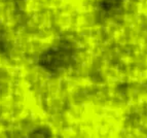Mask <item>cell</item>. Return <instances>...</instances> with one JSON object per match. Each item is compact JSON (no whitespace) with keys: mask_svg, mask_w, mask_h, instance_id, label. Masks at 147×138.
<instances>
[{"mask_svg":"<svg viewBox=\"0 0 147 138\" xmlns=\"http://www.w3.org/2000/svg\"><path fill=\"white\" fill-rule=\"evenodd\" d=\"M112 0H15L16 17L5 33L47 47L90 33Z\"/></svg>","mask_w":147,"mask_h":138,"instance_id":"6da1fadb","label":"cell"}]
</instances>
